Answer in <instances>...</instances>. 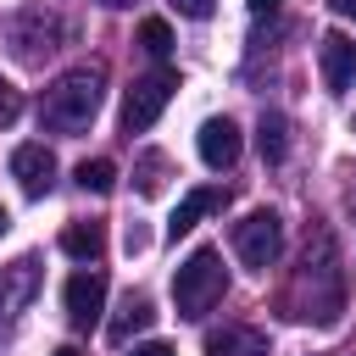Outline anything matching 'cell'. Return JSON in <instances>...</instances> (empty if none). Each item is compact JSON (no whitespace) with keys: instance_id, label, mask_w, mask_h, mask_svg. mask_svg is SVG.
Masks as SVG:
<instances>
[{"instance_id":"obj_1","label":"cell","mask_w":356,"mask_h":356,"mask_svg":"<svg viewBox=\"0 0 356 356\" xmlns=\"http://www.w3.org/2000/svg\"><path fill=\"white\" fill-rule=\"evenodd\" d=\"M284 306H289V317L317 323V328L339 323V312H345V278H339V261H334V239L323 228L306 239V256L295 267V284H289Z\"/></svg>"},{"instance_id":"obj_2","label":"cell","mask_w":356,"mask_h":356,"mask_svg":"<svg viewBox=\"0 0 356 356\" xmlns=\"http://www.w3.org/2000/svg\"><path fill=\"white\" fill-rule=\"evenodd\" d=\"M100 83H106V67H72V72H61L44 89V100H39V122L50 134H83L95 122V111H100V95H106Z\"/></svg>"},{"instance_id":"obj_3","label":"cell","mask_w":356,"mask_h":356,"mask_svg":"<svg viewBox=\"0 0 356 356\" xmlns=\"http://www.w3.org/2000/svg\"><path fill=\"white\" fill-rule=\"evenodd\" d=\"M222 289H228V273H222V256L211 245L189 250L172 273V300H178V317H189V323H200L222 300Z\"/></svg>"},{"instance_id":"obj_4","label":"cell","mask_w":356,"mask_h":356,"mask_svg":"<svg viewBox=\"0 0 356 356\" xmlns=\"http://www.w3.org/2000/svg\"><path fill=\"white\" fill-rule=\"evenodd\" d=\"M172 89H178V72H172V67H156V72L134 78V89H128V100H122V128H128V134H145V128L161 117V106L172 100Z\"/></svg>"},{"instance_id":"obj_5","label":"cell","mask_w":356,"mask_h":356,"mask_svg":"<svg viewBox=\"0 0 356 356\" xmlns=\"http://www.w3.org/2000/svg\"><path fill=\"white\" fill-rule=\"evenodd\" d=\"M234 250H239L245 267L267 273V267L278 261V250H284V222H278V211H250L245 222H234Z\"/></svg>"},{"instance_id":"obj_6","label":"cell","mask_w":356,"mask_h":356,"mask_svg":"<svg viewBox=\"0 0 356 356\" xmlns=\"http://www.w3.org/2000/svg\"><path fill=\"white\" fill-rule=\"evenodd\" d=\"M39 295V256H17L0 267V345L17 334V317L28 312V300Z\"/></svg>"},{"instance_id":"obj_7","label":"cell","mask_w":356,"mask_h":356,"mask_svg":"<svg viewBox=\"0 0 356 356\" xmlns=\"http://www.w3.org/2000/svg\"><path fill=\"white\" fill-rule=\"evenodd\" d=\"M61 306H67V323H72V328H95L100 312H106V278L89 273V267L72 273L67 289H61Z\"/></svg>"},{"instance_id":"obj_8","label":"cell","mask_w":356,"mask_h":356,"mask_svg":"<svg viewBox=\"0 0 356 356\" xmlns=\"http://www.w3.org/2000/svg\"><path fill=\"white\" fill-rule=\"evenodd\" d=\"M11 178L22 184V195H50V184H56V156L44 150V145H17L11 150Z\"/></svg>"},{"instance_id":"obj_9","label":"cell","mask_w":356,"mask_h":356,"mask_svg":"<svg viewBox=\"0 0 356 356\" xmlns=\"http://www.w3.org/2000/svg\"><path fill=\"white\" fill-rule=\"evenodd\" d=\"M317 56H323V83H328V95H345L350 78H356V39H345V33H323Z\"/></svg>"},{"instance_id":"obj_10","label":"cell","mask_w":356,"mask_h":356,"mask_svg":"<svg viewBox=\"0 0 356 356\" xmlns=\"http://www.w3.org/2000/svg\"><path fill=\"white\" fill-rule=\"evenodd\" d=\"M200 161H206L211 172H222V167H234V161H239V128H234L228 117L200 122Z\"/></svg>"},{"instance_id":"obj_11","label":"cell","mask_w":356,"mask_h":356,"mask_svg":"<svg viewBox=\"0 0 356 356\" xmlns=\"http://www.w3.org/2000/svg\"><path fill=\"white\" fill-rule=\"evenodd\" d=\"M228 206V189H217V184H206V189H189L184 200H178V211L167 217V234L178 239V234H189L200 217H211V211H222Z\"/></svg>"},{"instance_id":"obj_12","label":"cell","mask_w":356,"mask_h":356,"mask_svg":"<svg viewBox=\"0 0 356 356\" xmlns=\"http://www.w3.org/2000/svg\"><path fill=\"white\" fill-rule=\"evenodd\" d=\"M150 323H156V306H150L145 295H128V300H122V312L106 323V339H111V345H128V339H134V334H145Z\"/></svg>"},{"instance_id":"obj_13","label":"cell","mask_w":356,"mask_h":356,"mask_svg":"<svg viewBox=\"0 0 356 356\" xmlns=\"http://www.w3.org/2000/svg\"><path fill=\"white\" fill-rule=\"evenodd\" d=\"M206 356H267V339L256 328H222L206 339Z\"/></svg>"},{"instance_id":"obj_14","label":"cell","mask_w":356,"mask_h":356,"mask_svg":"<svg viewBox=\"0 0 356 356\" xmlns=\"http://www.w3.org/2000/svg\"><path fill=\"white\" fill-rule=\"evenodd\" d=\"M61 250H67L72 261H100V250H106L100 222H72V228L61 234Z\"/></svg>"},{"instance_id":"obj_15","label":"cell","mask_w":356,"mask_h":356,"mask_svg":"<svg viewBox=\"0 0 356 356\" xmlns=\"http://www.w3.org/2000/svg\"><path fill=\"white\" fill-rule=\"evenodd\" d=\"M256 145H261V161H284V156H289V122H284L278 111H261Z\"/></svg>"},{"instance_id":"obj_16","label":"cell","mask_w":356,"mask_h":356,"mask_svg":"<svg viewBox=\"0 0 356 356\" xmlns=\"http://www.w3.org/2000/svg\"><path fill=\"white\" fill-rule=\"evenodd\" d=\"M78 184H83V189H95V195H106V189L117 184V167H111L106 156H95V161H78Z\"/></svg>"},{"instance_id":"obj_17","label":"cell","mask_w":356,"mask_h":356,"mask_svg":"<svg viewBox=\"0 0 356 356\" xmlns=\"http://www.w3.org/2000/svg\"><path fill=\"white\" fill-rule=\"evenodd\" d=\"M139 44H145L156 61H167V50H172V28H167L161 17H150V22H139Z\"/></svg>"},{"instance_id":"obj_18","label":"cell","mask_w":356,"mask_h":356,"mask_svg":"<svg viewBox=\"0 0 356 356\" xmlns=\"http://www.w3.org/2000/svg\"><path fill=\"white\" fill-rule=\"evenodd\" d=\"M161 172H167V156H145V161H139V189L156 195V189H161Z\"/></svg>"},{"instance_id":"obj_19","label":"cell","mask_w":356,"mask_h":356,"mask_svg":"<svg viewBox=\"0 0 356 356\" xmlns=\"http://www.w3.org/2000/svg\"><path fill=\"white\" fill-rule=\"evenodd\" d=\"M17 111H22V95H17V89H11L6 78H0V128H6V122H11Z\"/></svg>"},{"instance_id":"obj_20","label":"cell","mask_w":356,"mask_h":356,"mask_svg":"<svg viewBox=\"0 0 356 356\" xmlns=\"http://www.w3.org/2000/svg\"><path fill=\"white\" fill-rule=\"evenodd\" d=\"M172 11H178V17H195V22H200V17H211V11H217V0H172Z\"/></svg>"},{"instance_id":"obj_21","label":"cell","mask_w":356,"mask_h":356,"mask_svg":"<svg viewBox=\"0 0 356 356\" xmlns=\"http://www.w3.org/2000/svg\"><path fill=\"white\" fill-rule=\"evenodd\" d=\"M134 356H172V345H161V339H150V345H134Z\"/></svg>"},{"instance_id":"obj_22","label":"cell","mask_w":356,"mask_h":356,"mask_svg":"<svg viewBox=\"0 0 356 356\" xmlns=\"http://www.w3.org/2000/svg\"><path fill=\"white\" fill-rule=\"evenodd\" d=\"M328 6H334L339 17H350V22H356V0H328Z\"/></svg>"},{"instance_id":"obj_23","label":"cell","mask_w":356,"mask_h":356,"mask_svg":"<svg viewBox=\"0 0 356 356\" xmlns=\"http://www.w3.org/2000/svg\"><path fill=\"white\" fill-rule=\"evenodd\" d=\"M245 6H250V11H256V17H261V11H273V6H278V0H245Z\"/></svg>"},{"instance_id":"obj_24","label":"cell","mask_w":356,"mask_h":356,"mask_svg":"<svg viewBox=\"0 0 356 356\" xmlns=\"http://www.w3.org/2000/svg\"><path fill=\"white\" fill-rule=\"evenodd\" d=\"M100 6H111V11H122V6H134V0H100Z\"/></svg>"},{"instance_id":"obj_25","label":"cell","mask_w":356,"mask_h":356,"mask_svg":"<svg viewBox=\"0 0 356 356\" xmlns=\"http://www.w3.org/2000/svg\"><path fill=\"white\" fill-rule=\"evenodd\" d=\"M56 356H78V345H61V350H56Z\"/></svg>"},{"instance_id":"obj_26","label":"cell","mask_w":356,"mask_h":356,"mask_svg":"<svg viewBox=\"0 0 356 356\" xmlns=\"http://www.w3.org/2000/svg\"><path fill=\"white\" fill-rule=\"evenodd\" d=\"M6 228H11V217H6V206H0V234H6Z\"/></svg>"}]
</instances>
